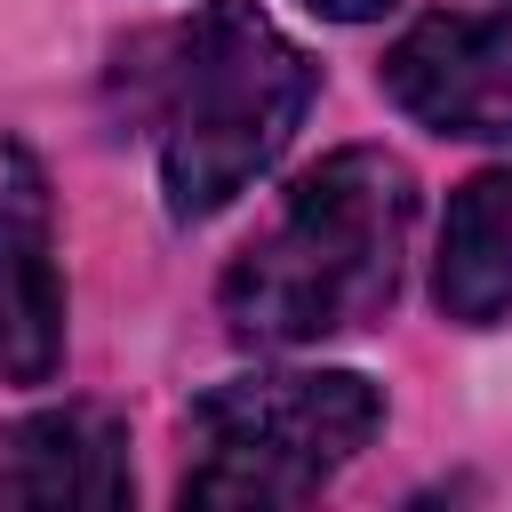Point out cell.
<instances>
[{
    "mask_svg": "<svg viewBox=\"0 0 512 512\" xmlns=\"http://www.w3.org/2000/svg\"><path fill=\"white\" fill-rule=\"evenodd\" d=\"M416 232V176L384 144H344L320 168H304L280 200V216L224 264L216 312L240 344H320L376 328L400 296Z\"/></svg>",
    "mask_w": 512,
    "mask_h": 512,
    "instance_id": "6da1fadb",
    "label": "cell"
},
{
    "mask_svg": "<svg viewBox=\"0 0 512 512\" xmlns=\"http://www.w3.org/2000/svg\"><path fill=\"white\" fill-rule=\"evenodd\" d=\"M136 88L160 152V192L176 224H200L232 208L304 128L312 112V56L256 8V0H208L200 16L136 40Z\"/></svg>",
    "mask_w": 512,
    "mask_h": 512,
    "instance_id": "7a4b0ae2",
    "label": "cell"
},
{
    "mask_svg": "<svg viewBox=\"0 0 512 512\" xmlns=\"http://www.w3.org/2000/svg\"><path fill=\"white\" fill-rule=\"evenodd\" d=\"M384 424V392L352 368H256L192 400L200 464L184 504H304Z\"/></svg>",
    "mask_w": 512,
    "mask_h": 512,
    "instance_id": "3957f363",
    "label": "cell"
},
{
    "mask_svg": "<svg viewBox=\"0 0 512 512\" xmlns=\"http://www.w3.org/2000/svg\"><path fill=\"white\" fill-rule=\"evenodd\" d=\"M384 96L464 144H512V8L424 16L384 48Z\"/></svg>",
    "mask_w": 512,
    "mask_h": 512,
    "instance_id": "277c9868",
    "label": "cell"
},
{
    "mask_svg": "<svg viewBox=\"0 0 512 512\" xmlns=\"http://www.w3.org/2000/svg\"><path fill=\"white\" fill-rule=\"evenodd\" d=\"M64 368V272H56V200L32 144L0 136V376L48 384Z\"/></svg>",
    "mask_w": 512,
    "mask_h": 512,
    "instance_id": "5b68a950",
    "label": "cell"
},
{
    "mask_svg": "<svg viewBox=\"0 0 512 512\" xmlns=\"http://www.w3.org/2000/svg\"><path fill=\"white\" fill-rule=\"evenodd\" d=\"M136 496L128 472V424L112 408H40L0 424V504H88L112 512Z\"/></svg>",
    "mask_w": 512,
    "mask_h": 512,
    "instance_id": "8992f818",
    "label": "cell"
},
{
    "mask_svg": "<svg viewBox=\"0 0 512 512\" xmlns=\"http://www.w3.org/2000/svg\"><path fill=\"white\" fill-rule=\"evenodd\" d=\"M432 304L456 328L512 320V168H480L456 184L432 256Z\"/></svg>",
    "mask_w": 512,
    "mask_h": 512,
    "instance_id": "52a82bcc",
    "label": "cell"
},
{
    "mask_svg": "<svg viewBox=\"0 0 512 512\" xmlns=\"http://www.w3.org/2000/svg\"><path fill=\"white\" fill-rule=\"evenodd\" d=\"M312 16H328V24H376V16H392L400 0H304Z\"/></svg>",
    "mask_w": 512,
    "mask_h": 512,
    "instance_id": "ba28073f",
    "label": "cell"
}]
</instances>
